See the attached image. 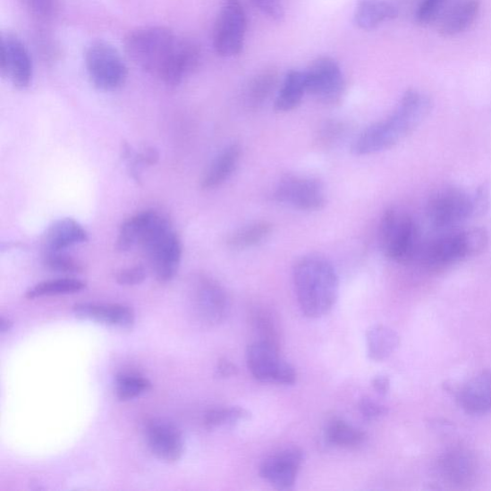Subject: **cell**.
<instances>
[{
    "label": "cell",
    "instance_id": "cell-7",
    "mask_svg": "<svg viewBox=\"0 0 491 491\" xmlns=\"http://www.w3.org/2000/svg\"><path fill=\"white\" fill-rule=\"evenodd\" d=\"M85 63L91 83L101 90L117 89L126 81L127 66L119 52L108 43H92L86 51Z\"/></svg>",
    "mask_w": 491,
    "mask_h": 491
},
{
    "label": "cell",
    "instance_id": "cell-32",
    "mask_svg": "<svg viewBox=\"0 0 491 491\" xmlns=\"http://www.w3.org/2000/svg\"><path fill=\"white\" fill-rule=\"evenodd\" d=\"M250 417L248 411L241 407L216 408L206 413L204 424L207 429L214 430L234 426L239 421L249 419Z\"/></svg>",
    "mask_w": 491,
    "mask_h": 491
},
{
    "label": "cell",
    "instance_id": "cell-1",
    "mask_svg": "<svg viewBox=\"0 0 491 491\" xmlns=\"http://www.w3.org/2000/svg\"><path fill=\"white\" fill-rule=\"evenodd\" d=\"M432 106L428 96L416 89L407 90L390 116L370 125L354 140L351 152L368 156L393 148L422 123Z\"/></svg>",
    "mask_w": 491,
    "mask_h": 491
},
{
    "label": "cell",
    "instance_id": "cell-30",
    "mask_svg": "<svg viewBox=\"0 0 491 491\" xmlns=\"http://www.w3.org/2000/svg\"><path fill=\"white\" fill-rule=\"evenodd\" d=\"M272 230V224L267 221L251 223L231 234L228 244L239 250L255 247L267 241Z\"/></svg>",
    "mask_w": 491,
    "mask_h": 491
},
{
    "label": "cell",
    "instance_id": "cell-3",
    "mask_svg": "<svg viewBox=\"0 0 491 491\" xmlns=\"http://www.w3.org/2000/svg\"><path fill=\"white\" fill-rule=\"evenodd\" d=\"M181 38L164 26H150L130 32L124 46L129 58L145 72L163 77L174 60Z\"/></svg>",
    "mask_w": 491,
    "mask_h": 491
},
{
    "label": "cell",
    "instance_id": "cell-29",
    "mask_svg": "<svg viewBox=\"0 0 491 491\" xmlns=\"http://www.w3.org/2000/svg\"><path fill=\"white\" fill-rule=\"evenodd\" d=\"M155 211H143L136 215L123 224L119 229L116 250L119 251H127L137 244H140L141 235L151 220Z\"/></svg>",
    "mask_w": 491,
    "mask_h": 491
},
{
    "label": "cell",
    "instance_id": "cell-24",
    "mask_svg": "<svg viewBox=\"0 0 491 491\" xmlns=\"http://www.w3.org/2000/svg\"><path fill=\"white\" fill-rule=\"evenodd\" d=\"M369 360L380 362L386 360L401 344V338L389 326L377 325L366 334Z\"/></svg>",
    "mask_w": 491,
    "mask_h": 491
},
{
    "label": "cell",
    "instance_id": "cell-41",
    "mask_svg": "<svg viewBox=\"0 0 491 491\" xmlns=\"http://www.w3.org/2000/svg\"><path fill=\"white\" fill-rule=\"evenodd\" d=\"M238 374V368L227 358L220 360L216 368V377L219 378H229Z\"/></svg>",
    "mask_w": 491,
    "mask_h": 491
},
{
    "label": "cell",
    "instance_id": "cell-9",
    "mask_svg": "<svg viewBox=\"0 0 491 491\" xmlns=\"http://www.w3.org/2000/svg\"><path fill=\"white\" fill-rule=\"evenodd\" d=\"M247 30V18L239 0H227L216 22L214 47L218 55L233 57L243 49Z\"/></svg>",
    "mask_w": 491,
    "mask_h": 491
},
{
    "label": "cell",
    "instance_id": "cell-36",
    "mask_svg": "<svg viewBox=\"0 0 491 491\" xmlns=\"http://www.w3.org/2000/svg\"><path fill=\"white\" fill-rule=\"evenodd\" d=\"M490 183L485 182L472 194L474 218H480L487 214L490 207Z\"/></svg>",
    "mask_w": 491,
    "mask_h": 491
},
{
    "label": "cell",
    "instance_id": "cell-28",
    "mask_svg": "<svg viewBox=\"0 0 491 491\" xmlns=\"http://www.w3.org/2000/svg\"><path fill=\"white\" fill-rule=\"evenodd\" d=\"M87 284L77 278H58L39 283L26 292L25 298L34 300L37 298L70 295L79 293L86 289Z\"/></svg>",
    "mask_w": 491,
    "mask_h": 491
},
{
    "label": "cell",
    "instance_id": "cell-33",
    "mask_svg": "<svg viewBox=\"0 0 491 491\" xmlns=\"http://www.w3.org/2000/svg\"><path fill=\"white\" fill-rule=\"evenodd\" d=\"M45 265L53 272L63 274H80L85 269L82 262L71 256L62 254L61 251H58V253L47 251Z\"/></svg>",
    "mask_w": 491,
    "mask_h": 491
},
{
    "label": "cell",
    "instance_id": "cell-26",
    "mask_svg": "<svg viewBox=\"0 0 491 491\" xmlns=\"http://www.w3.org/2000/svg\"><path fill=\"white\" fill-rule=\"evenodd\" d=\"M442 470L451 482L468 483L475 471L474 460L466 451L453 450L443 458Z\"/></svg>",
    "mask_w": 491,
    "mask_h": 491
},
{
    "label": "cell",
    "instance_id": "cell-37",
    "mask_svg": "<svg viewBox=\"0 0 491 491\" xmlns=\"http://www.w3.org/2000/svg\"><path fill=\"white\" fill-rule=\"evenodd\" d=\"M446 0H421L417 10L416 19L419 24H428L435 21Z\"/></svg>",
    "mask_w": 491,
    "mask_h": 491
},
{
    "label": "cell",
    "instance_id": "cell-14",
    "mask_svg": "<svg viewBox=\"0 0 491 491\" xmlns=\"http://www.w3.org/2000/svg\"><path fill=\"white\" fill-rule=\"evenodd\" d=\"M3 73L19 89L29 88L33 78V63L28 49L15 36L8 35L2 43Z\"/></svg>",
    "mask_w": 491,
    "mask_h": 491
},
{
    "label": "cell",
    "instance_id": "cell-10",
    "mask_svg": "<svg viewBox=\"0 0 491 491\" xmlns=\"http://www.w3.org/2000/svg\"><path fill=\"white\" fill-rule=\"evenodd\" d=\"M428 216L436 229L447 230L474 218L472 194L455 188L444 189L430 198Z\"/></svg>",
    "mask_w": 491,
    "mask_h": 491
},
{
    "label": "cell",
    "instance_id": "cell-25",
    "mask_svg": "<svg viewBox=\"0 0 491 491\" xmlns=\"http://www.w3.org/2000/svg\"><path fill=\"white\" fill-rule=\"evenodd\" d=\"M307 78L305 72L291 71L275 101V110L286 113L299 107L303 96L307 94Z\"/></svg>",
    "mask_w": 491,
    "mask_h": 491
},
{
    "label": "cell",
    "instance_id": "cell-40",
    "mask_svg": "<svg viewBox=\"0 0 491 491\" xmlns=\"http://www.w3.org/2000/svg\"><path fill=\"white\" fill-rule=\"evenodd\" d=\"M256 6L272 20L282 21L284 10L282 0H253Z\"/></svg>",
    "mask_w": 491,
    "mask_h": 491
},
{
    "label": "cell",
    "instance_id": "cell-34",
    "mask_svg": "<svg viewBox=\"0 0 491 491\" xmlns=\"http://www.w3.org/2000/svg\"><path fill=\"white\" fill-rule=\"evenodd\" d=\"M276 83V76L273 72H264L258 75L249 89V99L251 104L263 102L270 95Z\"/></svg>",
    "mask_w": 491,
    "mask_h": 491
},
{
    "label": "cell",
    "instance_id": "cell-20",
    "mask_svg": "<svg viewBox=\"0 0 491 491\" xmlns=\"http://www.w3.org/2000/svg\"><path fill=\"white\" fill-rule=\"evenodd\" d=\"M88 241L89 234L86 230L72 218H64L53 223L46 236L47 248L53 253H58V251Z\"/></svg>",
    "mask_w": 491,
    "mask_h": 491
},
{
    "label": "cell",
    "instance_id": "cell-16",
    "mask_svg": "<svg viewBox=\"0 0 491 491\" xmlns=\"http://www.w3.org/2000/svg\"><path fill=\"white\" fill-rule=\"evenodd\" d=\"M197 313L209 325L225 320L230 312V301L223 287L208 277L198 282L195 291Z\"/></svg>",
    "mask_w": 491,
    "mask_h": 491
},
{
    "label": "cell",
    "instance_id": "cell-42",
    "mask_svg": "<svg viewBox=\"0 0 491 491\" xmlns=\"http://www.w3.org/2000/svg\"><path fill=\"white\" fill-rule=\"evenodd\" d=\"M373 388L380 395H386L390 392L391 381L386 376H377L371 381Z\"/></svg>",
    "mask_w": 491,
    "mask_h": 491
},
{
    "label": "cell",
    "instance_id": "cell-12",
    "mask_svg": "<svg viewBox=\"0 0 491 491\" xmlns=\"http://www.w3.org/2000/svg\"><path fill=\"white\" fill-rule=\"evenodd\" d=\"M307 90L324 104L338 103L346 89V83L335 60L321 57L315 60L305 72Z\"/></svg>",
    "mask_w": 491,
    "mask_h": 491
},
{
    "label": "cell",
    "instance_id": "cell-15",
    "mask_svg": "<svg viewBox=\"0 0 491 491\" xmlns=\"http://www.w3.org/2000/svg\"><path fill=\"white\" fill-rule=\"evenodd\" d=\"M146 442L151 453L168 463L180 461L184 453L182 432L174 424L153 420L145 429Z\"/></svg>",
    "mask_w": 491,
    "mask_h": 491
},
{
    "label": "cell",
    "instance_id": "cell-17",
    "mask_svg": "<svg viewBox=\"0 0 491 491\" xmlns=\"http://www.w3.org/2000/svg\"><path fill=\"white\" fill-rule=\"evenodd\" d=\"M72 312L80 320L122 329H131L136 323L135 311L123 304L83 302L75 304Z\"/></svg>",
    "mask_w": 491,
    "mask_h": 491
},
{
    "label": "cell",
    "instance_id": "cell-5",
    "mask_svg": "<svg viewBox=\"0 0 491 491\" xmlns=\"http://www.w3.org/2000/svg\"><path fill=\"white\" fill-rule=\"evenodd\" d=\"M487 246V231L474 228L436 238L420 249L419 256L426 267L437 270L463 259L479 256L484 253Z\"/></svg>",
    "mask_w": 491,
    "mask_h": 491
},
{
    "label": "cell",
    "instance_id": "cell-38",
    "mask_svg": "<svg viewBox=\"0 0 491 491\" xmlns=\"http://www.w3.org/2000/svg\"><path fill=\"white\" fill-rule=\"evenodd\" d=\"M146 278V271L142 267L123 269L115 274V281L123 286H136L142 284Z\"/></svg>",
    "mask_w": 491,
    "mask_h": 491
},
{
    "label": "cell",
    "instance_id": "cell-6",
    "mask_svg": "<svg viewBox=\"0 0 491 491\" xmlns=\"http://www.w3.org/2000/svg\"><path fill=\"white\" fill-rule=\"evenodd\" d=\"M379 242L388 258L402 264L412 262L420 250L416 222L402 212L388 209L380 223Z\"/></svg>",
    "mask_w": 491,
    "mask_h": 491
},
{
    "label": "cell",
    "instance_id": "cell-19",
    "mask_svg": "<svg viewBox=\"0 0 491 491\" xmlns=\"http://www.w3.org/2000/svg\"><path fill=\"white\" fill-rule=\"evenodd\" d=\"M200 60V47L190 39L181 38L176 55L161 80L168 86H178L197 69Z\"/></svg>",
    "mask_w": 491,
    "mask_h": 491
},
{
    "label": "cell",
    "instance_id": "cell-31",
    "mask_svg": "<svg viewBox=\"0 0 491 491\" xmlns=\"http://www.w3.org/2000/svg\"><path fill=\"white\" fill-rule=\"evenodd\" d=\"M152 389L149 379L134 373H122L115 378V394L121 402H128Z\"/></svg>",
    "mask_w": 491,
    "mask_h": 491
},
{
    "label": "cell",
    "instance_id": "cell-35",
    "mask_svg": "<svg viewBox=\"0 0 491 491\" xmlns=\"http://www.w3.org/2000/svg\"><path fill=\"white\" fill-rule=\"evenodd\" d=\"M24 7L38 20L47 21L56 14L57 0H21Z\"/></svg>",
    "mask_w": 491,
    "mask_h": 491
},
{
    "label": "cell",
    "instance_id": "cell-11",
    "mask_svg": "<svg viewBox=\"0 0 491 491\" xmlns=\"http://www.w3.org/2000/svg\"><path fill=\"white\" fill-rule=\"evenodd\" d=\"M275 200L301 210H318L325 207L323 183L314 178L300 175L284 177L275 191Z\"/></svg>",
    "mask_w": 491,
    "mask_h": 491
},
{
    "label": "cell",
    "instance_id": "cell-23",
    "mask_svg": "<svg viewBox=\"0 0 491 491\" xmlns=\"http://www.w3.org/2000/svg\"><path fill=\"white\" fill-rule=\"evenodd\" d=\"M479 0H466L451 9L441 22L439 32L453 37L468 30L479 14Z\"/></svg>",
    "mask_w": 491,
    "mask_h": 491
},
{
    "label": "cell",
    "instance_id": "cell-4",
    "mask_svg": "<svg viewBox=\"0 0 491 491\" xmlns=\"http://www.w3.org/2000/svg\"><path fill=\"white\" fill-rule=\"evenodd\" d=\"M140 245L150 260L157 280L161 283L174 280L180 267L182 247L169 221L154 212Z\"/></svg>",
    "mask_w": 491,
    "mask_h": 491
},
{
    "label": "cell",
    "instance_id": "cell-13",
    "mask_svg": "<svg viewBox=\"0 0 491 491\" xmlns=\"http://www.w3.org/2000/svg\"><path fill=\"white\" fill-rule=\"evenodd\" d=\"M303 459L301 449L286 448L262 462L260 476L278 489H289L296 483Z\"/></svg>",
    "mask_w": 491,
    "mask_h": 491
},
{
    "label": "cell",
    "instance_id": "cell-21",
    "mask_svg": "<svg viewBox=\"0 0 491 491\" xmlns=\"http://www.w3.org/2000/svg\"><path fill=\"white\" fill-rule=\"evenodd\" d=\"M241 156V148L238 144H232L222 151L207 170L201 182L202 189L209 190L220 187L233 174Z\"/></svg>",
    "mask_w": 491,
    "mask_h": 491
},
{
    "label": "cell",
    "instance_id": "cell-8",
    "mask_svg": "<svg viewBox=\"0 0 491 491\" xmlns=\"http://www.w3.org/2000/svg\"><path fill=\"white\" fill-rule=\"evenodd\" d=\"M247 363L251 375L260 382L293 385L297 381L294 367L284 360L273 343L259 340L251 343Z\"/></svg>",
    "mask_w": 491,
    "mask_h": 491
},
{
    "label": "cell",
    "instance_id": "cell-27",
    "mask_svg": "<svg viewBox=\"0 0 491 491\" xmlns=\"http://www.w3.org/2000/svg\"><path fill=\"white\" fill-rule=\"evenodd\" d=\"M326 440L328 444L352 448L361 445L366 439V434L342 419H333L326 428Z\"/></svg>",
    "mask_w": 491,
    "mask_h": 491
},
{
    "label": "cell",
    "instance_id": "cell-2",
    "mask_svg": "<svg viewBox=\"0 0 491 491\" xmlns=\"http://www.w3.org/2000/svg\"><path fill=\"white\" fill-rule=\"evenodd\" d=\"M293 275L298 301L305 316L317 318L334 309L340 285L333 264L322 257H305L295 265Z\"/></svg>",
    "mask_w": 491,
    "mask_h": 491
},
{
    "label": "cell",
    "instance_id": "cell-39",
    "mask_svg": "<svg viewBox=\"0 0 491 491\" xmlns=\"http://www.w3.org/2000/svg\"><path fill=\"white\" fill-rule=\"evenodd\" d=\"M362 417L366 420H376L388 414V409L378 402L371 400L369 397H363L358 403Z\"/></svg>",
    "mask_w": 491,
    "mask_h": 491
},
{
    "label": "cell",
    "instance_id": "cell-18",
    "mask_svg": "<svg viewBox=\"0 0 491 491\" xmlns=\"http://www.w3.org/2000/svg\"><path fill=\"white\" fill-rule=\"evenodd\" d=\"M460 406L468 414L481 415L491 411V370L485 369L458 392Z\"/></svg>",
    "mask_w": 491,
    "mask_h": 491
},
{
    "label": "cell",
    "instance_id": "cell-22",
    "mask_svg": "<svg viewBox=\"0 0 491 491\" xmlns=\"http://www.w3.org/2000/svg\"><path fill=\"white\" fill-rule=\"evenodd\" d=\"M397 15L396 8L387 2L360 0L355 10L354 22L363 30H371L384 21L395 19Z\"/></svg>",
    "mask_w": 491,
    "mask_h": 491
},
{
    "label": "cell",
    "instance_id": "cell-43",
    "mask_svg": "<svg viewBox=\"0 0 491 491\" xmlns=\"http://www.w3.org/2000/svg\"><path fill=\"white\" fill-rule=\"evenodd\" d=\"M13 326H14V323H13L9 317H2V318H0V333H2V334L9 333L13 328Z\"/></svg>",
    "mask_w": 491,
    "mask_h": 491
}]
</instances>
